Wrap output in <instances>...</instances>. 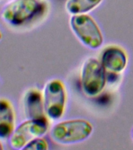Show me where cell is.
Wrapping results in <instances>:
<instances>
[{
    "mask_svg": "<svg viewBox=\"0 0 133 150\" xmlns=\"http://www.w3.org/2000/svg\"><path fill=\"white\" fill-rule=\"evenodd\" d=\"M48 9L45 0H10L1 10V17L13 28H22L42 19Z\"/></svg>",
    "mask_w": 133,
    "mask_h": 150,
    "instance_id": "cell-1",
    "label": "cell"
},
{
    "mask_svg": "<svg viewBox=\"0 0 133 150\" xmlns=\"http://www.w3.org/2000/svg\"><path fill=\"white\" fill-rule=\"evenodd\" d=\"M93 132V126L84 119H73L59 122L50 130V136L55 142L72 145L87 140Z\"/></svg>",
    "mask_w": 133,
    "mask_h": 150,
    "instance_id": "cell-2",
    "label": "cell"
},
{
    "mask_svg": "<svg viewBox=\"0 0 133 150\" xmlns=\"http://www.w3.org/2000/svg\"><path fill=\"white\" fill-rule=\"evenodd\" d=\"M80 81L83 93L88 97H96L103 91L107 84V70L98 59L89 57L84 61Z\"/></svg>",
    "mask_w": 133,
    "mask_h": 150,
    "instance_id": "cell-3",
    "label": "cell"
},
{
    "mask_svg": "<svg viewBox=\"0 0 133 150\" xmlns=\"http://www.w3.org/2000/svg\"><path fill=\"white\" fill-rule=\"evenodd\" d=\"M70 28L85 46L90 49H100L103 43V36L95 20L87 13L71 15Z\"/></svg>",
    "mask_w": 133,
    "mask_h": 150,
    "instance_id": "cell-4",
    "label": "cell"
},
{
    "mask_svg": "<svg viewBox=\"0 0 133 150\" xmlns=\"http://www.w3.org/2000/svg\"><path fill=\"white\" fill-rule=\"evenodd\" d=\"M42 96L46 117L51 120L61 119L67 105V91L63 81L60 79L49 81L45 85Z\"/></svg>",
    "mask_w": 133,
    "mask_h": 150,
    "instance_id": "cell-5",
    "label": "cell"
},
{
    "mask_svg": "<svg viewBox=\"0 0 133 150\" xmlns=\"http://www.w3.org/2000/svg\"><path fill=\"white\" fill-rule=\"evenodd\" d=\"M49 129L47 117L27 119L20 124L9 137V145L14 149H23L28 143L38 137H42Z\"/></svg>",
    "mask_w": 133,
    "mask_h": 150,
    "instance_id": "cell-6",
    "label": "cell"
},
{
    "mask_svg": "<svg viewBox=\"0 0 133 150\" xmlns=\"http://www.w3.org/2000/svg\"><path fill=\"white\" fill-rule=\"evenodd\" d=\"M100 61L107 72L120 74L128 65V56L122 47L110 45L102 51Z\"/></svg>",
    "mask_w": 133,
    "mask_h": 150,
    "instance_id": "cell-7",
    "label": "cell"
},
{
    "mask_svg": "<svg viewBox=\"0 0 133 150\" xmlns=\"http://www.w3.org/2000/svg\"><path fill=\"white\" fill-rule=\"evenodd\" d=\"M23 113L27 119H35L46 117L45 113L43 96L37 88L28 89L23 96Z\"/></svg>",
    "mask_w": 133,
    "mask_h": 150,
    "instance_id": "cell-8",
    "label": "cell"
},
{
    "mask_svg": "<svg viewBox=\"0 0 133 150\" xmlns=\"http://www.w3.org/2000/svg\"><path fill=\"white\" fill-rule=\"evenodd\" d=\"M16 115L12 103L0 98V140L9 139L16 128Z\"/></svg>",
    "mask_w": 133,
    "mask_h": 150,
    "instance_id": "cell-9",
    "label": "cell"
},
{
    "mask_svg": "<svg viewBox=\"0 0 133 150\" xmlns=\"http://www.w3.org/2000/svg\"><path fill=\"white\" fill-rule=\"evenodd\" d=\"M103 0H67L65 9L70 15L89 13L96 9Z\"/></svg>",
    "mask_w": 133,
    "mask_h": 150,
    "instance_id": "cell-10",
    "label": "cell"
},
{
    "mask_svg": "<svg viewBox=\"0 0 133 150\" xmlns=\"http://www.w3.org/2000/svg\"><path fill=\"white\" fill-rule=\"evenodd\" d=\"M49 149V144L47 141L42 137H38L31 140L23 148V149L31 150H47Z\"/></svg>",
    "mask_w": 133,
    "mask_h": 150,
    "instance_id": "cell-11",
    "label": "cell"
},
{
    "mask_svg": "<svg viewBox=\"0 0 133 150\" xmlns=\"http://www.w3.org/2000/svg\"><path fill=\"white\" fill-rule=\"evenodd\" d=\"M131 136H132V140H133V127H132V131H131Z\"/></svg>",
    "mask_w": 133,
    "mask_h": 150,
    "instance_id": "cell-12",
    "label": "cell"
},
{
    "mask_svg": "<svg viewBox=\"0 0 133 150\" xmlns=\"http://www.w3.org/2000/svg\"><path fill=\"white\" fill-rule=\"evenodd\" d=\"M2 32H1V30H0V41L2 40Z\"/></svg>",
    "mask_w": 133,
    "mask_h": 150,
    "instance_id": "cell-13",
    "label": "cell"
},
{
    "mask_svg": "<svg viewBox=\"0 0 133 150\" xmlns=\"http://www.w3.org/2000/svg\"><path fill=\"white\" fill-rule=\"evenodd\" d=\"M2 149H3V147H2V144H1V142H0V150Z\"/></svg>",
    "mask_w": 133,
    "mask_h": 150,
    "instance_id": "cell-14",
    "label": "cell"
},
{
    "mask_svg": "<svg viewBox=\"0 0 133 150\" xmlns=\"http://www.w3.org/2000/svg\"><path fill=\"white\" fill-rule=\"evenodd\" d=\"M2 1H3V0H0V2H2Z\"/></svg>",
    "mask_w": 133,
    "mask_h": 150,
    "instance_id": "cell-15",
    "label": "cell"
}]
</instances>
